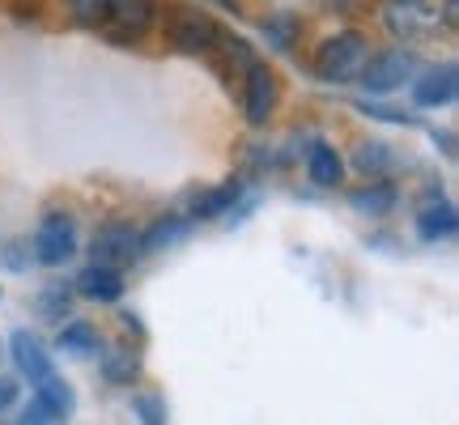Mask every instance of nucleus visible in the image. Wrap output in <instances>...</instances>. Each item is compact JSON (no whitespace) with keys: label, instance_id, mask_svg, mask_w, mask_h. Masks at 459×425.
Listing matches in <instances>:
<instances>
[{"label":"nucleus","instance_id":"obj_1","mask_svg":"<svg viewBox=\"0 0 459 425\" xmlns=\"http://www.w3.org/2000/svg\"><path fill=\"white\" fill-rule=\"evenodd\" d=\"M370 51V39L361 30H336L328 39H319V48L311 56V73L328 85H349L358 82V68Z\"/></svg>","mask_w":459,"mask_h":425},{"label":"nucleus","instance_id":"obj_2","mask_svg":"<svg viewBox=\"0 0 459 425\" xmlns=\"http://www.w3.org/2000/svg\"><path fill=\"white\" fill-rule=\"evenodd\" d=\"M158 26H162L166 43L179 51V56H209L213 43L221 39V26H217L204 9H196V4H175V9H162Z\"/></svg>","mask_w":459,"mask_h":425},{"label":"nucleus","instance_id":"obj_3","mask_svg":"<svg viewBox=\"0 0 459 425\" xmlns=\"http://www.w3.org/2000/svg\"><path fill=\"white\" fill-rule=\"evenodd\" d=\"M417 56L412 48H383V51H366V60L358 68V85L366 94H375V99H387L395 90H404V85L417 77Z\"/></svg>","mask_w":459,"mask_h":425},{"label":"nucleus","instance_id":"obj_4","mask_svg":"<svg viewBox=\"0 0 459 425\" xmlns=\"http://www.w3.org/2000/svg\"><path fill=\"white\" fill-rule=\"evenodd\" d=\"M158 17H162L158 0H111L99 22V34L107 43H115V48H132V43H141V39L153 34Z\"/></svg>","mask_w":459,"mask_h":425},{"label":"nucleus","instance_id":"obj_5","mask_svg":"<svg viewBox=\"0 0 459 425\" xmlns=\"http://www.w3.org/2000/svg\"><path fill=\"white\" fill-rule=\"evenodd\" d=\"M378 17L395 43H426L443 30L434 0H378Z\"/></svg>","mask_w":459,"mask_h":425},{"label":"nucleus","instance_id":"obj_6","mask_svg":"<svg viewBox=\"0 0 459 425\" xmlns=\"http://www.w3.org/2000/svg\"><path fill=\"white\" fill-rule=\"evenodd\" d=\"M238 82H243V119L251 124V128H268L273 115H277V102H281L277 73L255 56V60L238 73Z\"/></svg>","mask_w":459,"mask_h":425},{"label":"nucleus","instance_id":"obj_7","mask_svg":"<svg viewBox=\"0 0 459 425\" xmlns=\"http://www.w3.org/2000/svg\"><path fill=\"white\" fill-rule=\"evenodd\" d=\"M30 251H34V264L65 268V264L77 256V221H73L68 212H43L39 226H34Z\"/></svg>","mask_w":459,"mask_h":425},{"label":"nucleus","instance_id":"obj_8","mask_svg":"<svg viewBox=\"0 0 459 425\" xmlns=\"http://www.w3.org/2000/svg\"><path fill=\"white\" fill-rule=\"evenodd\" d=\"M409 85H412V102L421 111H438V107H451L459 99V68L455 60H443L434 68H417V77Z\"/></svg>","mask_w":459,"mask_h":425},{"label":"nucleus","instance_id":"obj_9","mask_svg":"<svg viewBox=\"0 0 459 425\" xmlns=\"http://www.w3.org/2000/svg\"><path fill=\"white\" fill-rule=\"evenodd\" d=\"M136 239H141V230L124 221V217H111V221H102L94 230V239H90V256L99 264H115V268H124L128 260H136L141 251H136Z\"/></svg>","mask_w":459,"mask_h":425},{"label":"nucleus","instance_id":"obj_10","mask_svg":"<svg viewBox=\"0 0 459 425\" xmlns=\"http://www.w3.org/2000/svg\"><path fill=\"white\" fill-rule=\"evenodd\" d=\"M124 290H128L124 273H119L115 264H99V260H90L82 273H77V281H73V294L90 298V302H102V307L119 302V298H124Z\"/></svg>","mask_w":459,"mask_h":425},{"label":"nucleus","instance_id":"obj_11","mask_svg":"<svg viewBox=\"0 0 459 425\" xmlns=\"http://www.w3.org/2000/svg\"><path fill=\"white\" fill-rule=\"evenodd\" d=\"M145 370L141 361V349L128 341H115V344H99V375L111 383V387H132Z\"/></svg>","mask_w":459,"mask_h":425},{"label":"nucleus","instance_id":"obj_12","mask_svg":"<svg viewBox=\"0 0 459 425\" xmlns=\"http://www.w3.org/2000/svg\"><path fill=\"white\" fill-rule=\"evenodd\" d=\"M9 358H13L17 375L30 378V383H39V378H48L56 366H51V349L34 332H26V327H17L13 336H9Z\"/></svg>","mask_w":459,"mask_h":425},{"label":"nucleus","instance_id":"obj_13","mask_svg":"<svg viewBox=\"0 0 459 425\" xmlns=\"http://www.w3.org/2000/svg\"><path fill=\"white\" fill-rule=\"evenodd\" d=\"M187 239H192V217H187V212H166L153 226L141 230L136 251H141V256H158V251H170V247H183Z\"/></svg>","mask_w":459,"mask_h":425},{"label":"nucleus","instance_id":"obj_14","mask_svg":"<svg viewBox=\"0 0 459 425\" xmlns=\"http://www.w3.org/2000/svg\"><path fill=\"white\" fill-rule=\"evenodd\" d=\"M344 200H349V209L361 212V217H387V212H395V204H400V187L387 179H366L361 187H349Z\"/></svg>","mask_w":459,"mask_h":425},{"label":"nucleus","instance_id":"obj_15","mask_svg":"<svg viewBox=\"0 0 459 425\" xmlns=\"http://www.w3.org/2000/svg\"><path fill=\"white\" fill-rule=\"evenodd\" d=\"M238 200H243V179H226V183H217V187L196 192L187 217H192V221H217V217H226V212L238 209Z\"/></svg>","mask_w":459,"mask_h":425},{"label":"nucleus","instance_id":"obj_16","mask_svg":"<svg viewBox=\"0 0 459 425\" xmlns=\"http://www.w3.org/2000/svg\"><path fill=\"white\" fill-rule=\"evenodd\" d=\"M455 230L459 217L451 200H429V204L417 209V239L421 243H446V239H455Z\"/></svg>","mask_w":459,"mask_h":425},{"label":"nucleus","instance_id":"obj_17","mask_svg":"<svg viewBox=\"0 0 459 425\" xmlns=\"http://www.w3.org/2000/svg\"><path fill=\"white\" fill-rule=\"evenodd\" d=\"M400 158H395V149L387 141H378V136H366L353 145V170H358L361 179H387Z\"/></svg>","mask_w":459,"mask_h":425},{"label":"nucleus","instance_id":"obj_18","mask_svg":"<svg viewBox=\"0 0 459 425\" xmlns=\"http://www.w3.org/2000/svg\"><path fill=\"white\" fill-rule=\"evenodd\" d=\"M307 179H311L315 187H341L344 183V158L336 153V145L315 141V145L307 149Z\"/></svg>","mask_w":459,"mask_h":425},{"label":"nucleus","instance_id":"obj_19","mask_svg":"<svg viewBox=\"0 0 459 425\" xmlns=\"http://www.w3.org/2000/svg\"><path fill=\"white\" fill-rule=\"evenodd\" d=\"M99 327L85 324V319H60V332H56V349L68 353V358H94L99 353Z\"/></svg>","mask_w":459,"mask_h":425},{"label":"nucleus","instance_id":"obj_20","mask_svg":"<svg viewBox=\"0 0 459 425\" xmlns=\"http://www.w3.org/2000/svg\"><path fill=\"white\" fill-rule=\"evenodd\" d=\"M260 34L268 39V48L294 51L298 43H302V13H294V9H273V13L260 22Z\"/></svg>","mask_w":459,"mask_h":425},{"label":"nucleus","instance_id":"obj_21","mask_svg":"<svg viewBox=\"0 0 459 425\" xmlns=\"http://www.w3.org/2000/svg\"><path fill=\"white\" fill-rule=\"evenodd\" d=\"M34 395H39L43 404H51V409L60 412L65 421L73 417V409H77V395H73V387H68V383L56 375V370H51L48 378H39V383H34Z\"/></svg>","mask_w":459,"mask_h":425},{"label":"nucleus","instance_id":"obj_22","mask_svg":"<svg viewBox=\"0 0 459 425\" xmlns=\"http://www.w3.org/2000/svg\"><path fill=\"white\" fill-rule=\"evenodd\" d=\"M68 311H73V290H65V285H48L34 294V315L43 324H60Z\"/></svg>","mask_w":459,"mask_h":425},{"label":"nucleus","instance_id":"obj_23","mask_svg":"<svg viewBox=\"0 0 459 425\" xmlns=\"http://www.w3.org/2000/svg\"><path fill=\"white\" fill-rule=\"evenodd\" d=\"M68 4V17L77 22V26H85V30H99L102 13H107V4L111 0H65Z\"/></svg>","mask_w":459,"mask_h":425},{"label":"nucleus","instance_id":"obj_24","mask_svg":"<svg viewBox=\"0 0 459 425\" xmlns=\"http://www.w3.org/2000/svg\"><path fill=\"white\" fill-rule=\"evenodd\" d=\"M132 412H136L145 425H162L166 421V400L153 392H136L132 395Z\"/></svg>","mask_w":459,"mask_h":425},{"label":"nucleus","instance_id":"obj_25","mask_svg":"<svg viewBox=\"0 0 459 425\" xmlns=\"http://www.w3.org/2000/svg\"><path fill=\"white\" fill-rule=\"evenodd\" d=\"M0 260H4V268H13V273H26V268L34 264V251H30L26 239H17V243L0 247Z\"/></svg>","mask_w":459,"mask_h":425},{"label":"nucleus","instance_id":"obj_26","mask_svg":"<svg viewBox=\"0 0 459 425\" xmlns=\"http://www.w3.org/2000/svg\"><path fill=\"white\" fill-rule=\"evenodd\" d=\"M17 421H26V425H56V421H65V417H60V412L51 409V404H43V400L34 395L30 404L22 409V417H17Z\"/></svg>","mask_w":459,"mask_h":425},{"label":"nucleus","instance_id":"obj_27","mask_svg":"<svg viewBox=\"0 0 459 425\" xmlns=\"http://www.w3.org/2000/svg\"><path fill=\"white\" fill-rule=\"evenodd\" d=\"M17 404V378L13 375H0V412L13 409Z\"/></svg>","mask_w":459,"mask_h":425},{"label":"nucleus","instance_id":"obj_28","mask_svg":"<svg viewBox=\"0 0 459 425\" xmlns=\"http://www.w3.org/2000/svg\"><path fill=\"white\" fill-rule=\"evenodd\" d=\"M366 115H375V119H387V124H417V115H395L392 107H366Z\"/></svg>","mask_w":459,"mask_h":425},{"label":"nucleus","instance_id":"obj_29","mask_svg":"<svg viewBox=\"0 0 459 425\" xmlns=\"http://www.w3.org/2000/svg\"><path fill=\"white\" fill-rule=\"evenodd\" d=\"M434 141H443V153H446V158H455V145H451V141H455V136H451V132H443V136H438V132H434Z\"/></svg>","mask_w":459,"mask_h":425}]
</instances>
